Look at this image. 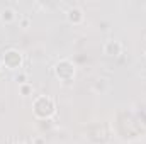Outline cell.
Returning a JSON list of instances; mask_svg holds the SVG:
<instances>
[{"instance_id":"cell-9","label":"cell","mask_w":146,"mask_h":144,"mask_svg":"<svg viewBox=\"0 0 146 144\" xmlns=\"http://www.w3.org/2000/svg\"><path fill=\"white\" fill-rule=\"evenodd\" d=\"M21 144H24V143H21Z\"/></svg>"},{"instance_id":"cell-1","label":"cell","mask_w":146,"mask_h":144,"mask_svg":"<svg viewBox=\"0 0 146 144\" xmlns=\"http://www.w3.org/2000/svg\"><path fill=\"white\" fill-rule=\"evenodd\" d=\"M33 112L37 119H49L56 112V104L48 95H39L33 102Z\"/></svg>"},{"instance_id":"cell-6","label":"cell","mask_w":146,"mask_h":144,"mask_svg":"<svg viewBox=\"0 0 146 144\" xmlns=\"http://www.w3.org/2000/svg\"><path fill=\"white\" fill-rule=\"evenodd\" d=\"M0 19H2V22L10 24V22L15 19V10H14V9H10V7L2 9V12H0Z\"/></svg>"},{"instance_id":"cell-4","label":"cell","mask_w":146,"mask_h":144,"mask_svg":"<svg viewBox=\"0 0 146 144\" xmlns=\"http://www.w3.org/2000/svg\"><path fill=\"white\" fill-rule=\"evenodd\" d=\"M104 53L107 56H114L115 58V56H119L122 53V44L119 41H115V39H110V41H107L104 44Z\"/></svg>"},{"instance_id":"cell-7","label":"cell","mask_w":146,"mask_h":144,"mask_svg":"<svg viewBox=\"0 0 146 144\" xmlns=\"http://www.w3.org/2000/svg\"><path fill=\"white\" fill-rule=\"evenodd\" d=\"M19 90H21V93H22V95H29V93L33 92V87H31V85H27V83H24V85H21V87H19Z\"/></svg>"},{"instance_id":"cell-2","label":"cell","mask_w":146,"mask_h":144,"mask_svg":"<svg viewBox=\"0 0 146 144\" xmlns=\"http://www.w3.org/2000/svg\"><path fill=\"white\" fill-rule=\"evenodd\" d=\"M0 63H2V66H5L9 70H19L24 63V56L19 49L10 48V49H5L0 54Z\"/></svg>"},{"instance_id":"cell-8","label":"cell","mask_w":146,"mask_h":144,"mask_svg":"<svg viewBox=\"0 0 146 144\" xmlns=\"http://www.w3.org/2000/svg\"><path fill=\"white\" fill-rule=\"evenodd\" d=\"M0 70H2V63H0Z\"/></svg>"},{"instance_id":"cell-5","label":"cell","mask_w":146,"mask_h":144,"mask_svg":"<svg viewBox=\"0 0 146 144\" xmlns=\"http://www.w3.org/2000/svg\"><path fill=\"white\" fill-rule=\"evenodd\" d=\"M66 17L72 24H80L83 20V10L80 7H70L66 12Z\"/></svg>"},{"instance_id":"cell-3","label":"cell","mask_w":146,"mask_h":144,"mask_svg":"<svg viewBox=\"0 0 146 144\" xmlns=\"http://www.w3.org/2000/svg\"><path fill=\"white\" fill-rule=\"evenodd\" d=\"M53 71H54V76L60 81L68 83V81H72L73 78H75V71L76 70H75L73 61H70V59H60V61H56Z\"/></svg>"}]
</instances>
